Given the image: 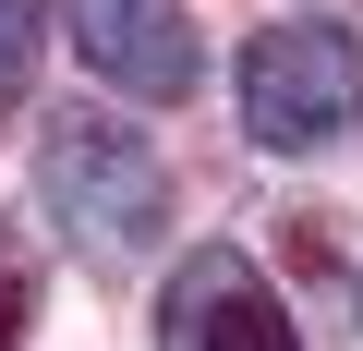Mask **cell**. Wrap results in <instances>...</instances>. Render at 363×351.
<instances>
[{
	"mask_svg": "<svg viewBox=\"0 0 363 351\" xmlns=\"http://www.w3.org/2000/svg\"><path fill=\"white\" fill-rule=\"evenodd\" d=\"M37 206H49V230H73V255H85L97 279H121V267H145L157 230H169V169H157V145H145L133 121L61 109V121L37 133Z\"/></svg>",
	"mask_w": 363,
	"mask_h": 351,
	"instance_id": "obj_1",
	"label": "cell"
},
{
	"mask_svg": "<svg viewBox=\"0 0 363 351\" xmlns=\"http://www.w3.org/2000/svg\"><path fill=\"white\" fill-rule=\"evenodd\" d=\"M363 121V37L339 13H291L267 37H242V133L267 157H315Z\"/></svg>",
	"mask_w": 363,
	"mask_h": 351,
	"instance_id": "obj_2",
	"label": "cell"
},
{
	"mask_svg": "<svg viewBox=\"0 0 363 351\" xmlns=\"http://www.w3.org/2000/svg\"><path fill=\"white\" fill-rule=\"evenodd\" d=\"M61 37H73V61L97 85H121L145 109H182L206 85V37H194L182 0H61Z\"/></svg>",
	"mask_w": 363,
	"mask_h": 351,
	"instance_id": "obj_3",
	"label": "cell"
},
{
	"mask_svg": "<svg viewBox=\"0 0 363 351\" xmlns=\"http://www.w3.org/2000/svg\"><path fill=\"white\" fill-rule=\"evenodd\" d=\"M157 351H303L291 303L255 279L242 243H194L157 291Z\"/></svg>",
	"mask_w": 363,
	"mask_h": 351,
	"instance_id": "obj_4",
	"label": "cell"
},
{
	"mask_svg": "<svg viewBox=\"0 0 363 351\" xmlns=\"http://www.w3.org/2000/svg\"><path fill=\"white\" fill-rule=\"evenodd\" d=\"M37 303H49V267H37V243L0 218V351H25L37 339Z\"/></svg>",
	"mask_w": 363,
	"mask_h": 351,
	"instance_id": "obj_5",
	"label": "cell"
},
{
	"mask_svg": "<svg viewBox=\"0 0 363 351\" xmlns=\"http://www.w3.org/2000/svg\"><path fill=\"white\" fill-rule=\"evenodd\" d=\"M37 49H49V13L37 0H0V109L37 97Z\"/></svg>",
	"mask_w": 363,
	"mask_h": 351,
	"instance_id": "obj_6",
	"label": "cell"
}]
</instances>
